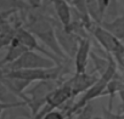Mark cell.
I'll use <instances>...</instances> for the list:
<instances>
[{"instance_id":"obj_11","label":"cell","mask_w":124,"mask_h":119,"mask_svg":"<svg viewBox=\"0 0 124 119\" xmlns=\"http://www.w3.org/2000/svg\"><path fill=\"white\" fill-rule=\"evenodd\" d=\"M26 51H28V49L22 45L16 38H14V40L11 41V44L8 46V51H6V55L4 56V58L0 61V67H5L12 62H15L18 57H21Z\"/></svg>"},{"instance_id":"obj_20","label":"cell","mask_w":124,"mask_h":119,"mask_svg":"<svg viewBox=\"0 0 124 119\" xmlns=\"http://www.w3.org/2000/svg\"><path fill=\"white\" fill-rule=\"evenodd\" d=\"M28 1V4L32 6V7H39L40 5H41V0H27Z\"/></svg>"},{"instance_id":"obj_3","label":"cell","mask_w":124,"mask_h":119,"mask_svg":"<svg viewBox=\"0 0 124 119\" xmlns=\"http://www.w3.org/2000/svg\"><path fill=\"white\" fill-rule=\"evenodd\" d=\"M58 66L52 58L37 52L28 50L21 57H18L15 62L4 67V71H17V69H37V68H52Z\"/></svg>"},{"instance_id":"obj_15","label":"cell","mask_w":124,"mask_h":119,"mask_svg":"<svg viewBox=\"0 0 124 119\" xmlns=\"http://www.w3.org/2000/svg\"><path fill=\"white\" fill-rule=\"evenodd\" d=\"M85 3H86V9H88V12H89L91 21L95 22V24H100L101 17H100V14H99L97 0H85Z\"/></svg>"},{"instance_id":"obj_7","label":"cell","mask_w":124,"mask_h":119,"mask_svg":"<svg viewBox=\"0 0 124 119\" xmlns=\"http://www.w3.org/2000/svg\"><path fill=\"white\" fill-rule=\"evenodd\" d=\"M55 33H56L57 41H58L61 49L66 53V56L70 58H74V55H76L78 45H79L80 37L72 32L66 30L61 24L55 26Z\"/></svg>"},{"instance_id":"obj_16","label":"cell","mask_w":124,"mask_h":119,"mask_svg":"<svg viewBox=\"0 0 124 119\" xmlns=\"http://www.w3.org/2000/svg\"><path fill=\"white\" fill-rule=\"evenodd\" d=\"M20 107H27L26 102H20V103H1L0 102V119H1V114L8 111V109H14V108H20Z\"/></svg>"},{"instance_id":"obj_5","label":"cell","mask_w":124,"mask_h":119,"mask_svg":"<svg viewBox=\"0 0 124 119\" xmlns=\"http://www.w3.org/2000/svg\"><path fill=\"white\" fill-rule=\"evenodd\" d=\"M90 30L97 40V43L106 50L107 53L116 56L124 51V44L108 30H106L101 24H95V27H91Z\"/></svg>"},{"instance_id":"obj_13","label":"cell","mask_w":124,"mask_h":119,"mask_svg":"<svg viewBox=\"0 0 124 119\" xmlns=\"http://www.w3.org/2000/svg\"><path fill=\"white\" fill-rule=\"evenodd\" d=\"M16 28H14L6 20L0 22V51L8 47L15 38Z\"/></svg>"},{"instance_id":"obj_18","label":"cell","mask_w":124,"mask_h":119,"mask_svg":"<svg viewBox=\"0 0 124 119\" xmlns=\"http://www.w3.org/2000/svg\"><path fill=\"white\" fill-rule=\"evenodd\" d=\"M41 119H66V115L57 109H52V111L45 113Z\"/></svg>"},{"instance_id":"obj_19","label":"cell","mask_w":124,"mask_h":119,"mask_svg":"<svg viewBox=\"0 0 124 119\" xmlns=\"http://www.w3.org/2000/svg\"><path fill=\"white\" fill-rule=\"evenodd\" d=\"M113 57H114V60L117 61V63L119 66H122V68L124 69V51L120 52V53H118V55H116V56H113Z\"/></svg>"},{"instance_id":"obj_9","label":"cell","mask_w":124,"mask_h":119,"mask_svg":"<svg viewBox=\"0 0 124 119\" xmlns=\"http://www.w3.org/2000/svg\"><path fill=\"white\" fill-rule=\"evenodd\" d=\"M100 75L96 74H88L85 73H80V74H74L71 79L67 80V84L70 85L71 90H72V96L73 98L76 96H78L79 94H84L90 86H93L96 80L99 79Z\"/></svg>"},{"instance_id":"obj_17","label":"cell","mask_w":124,"mask_h":119,"mask_svg":"<svg viewBox=\"0 0 124 119\" xmlns=\"http://www.w3.org/2000/svg\"><path fill=\"white\" fill-rule=\"evenodd\" d=\"M109 3H111V0H97V6H99V14H100V17H101V22L105 20V15H106V11L109 6Z\"/></svg>"},{"instance_id":"obj_6","label":"cell","mask_w":124,"mask_h":119,"mask_svg":"<svg viewBox=\"0 0 124 119\" xmlns=\"http://www.w3.org/2000/svg\"><path fill=\"white\" fill-rule=\"evenodd\" d=\"M15 38L22 44L24 45L28 50H32V51H37V52H40L50 58H52L54 61L57 63V65H61V60L58 57H56L54 53L49 52L47 50H45L44 47H41L38 43V39L35 38V35L29 32L27 28H23V27H17L16 28V32H15Z\"/></svg>"},{"instance_id":"obj_14","label":"cell","mask_w":124,"mask_h":119,"mask_svg":"<svg viewBox=\"0 0 124 119\" xmlns=\"http://www.w3.org/2000/svg\"><path fill=\"white\" fill-rule=\"evenodd\" d=\"M0 102L1 103H20L24 101H22L16 95H14L9 90V88L4 84V82L0 79Z\"/></svg>"},{"instance_id":"obj_8","label":"cell","mask_w":124,"mask_h":119,"mask_svg":"<svg viewBox=\"0 0 124 119\" xmlns=\"http://www.w3.org/2000/svg\"><path fill=\"white\" fill-rule=\"evenodd\" d=\"M90 52H91L90 38L88 35L80 38L77 52L74 55V71L77 74L85 73L88 67V61L90 58Z\"/></svg>"},{"instance_id":"obj_1","label":"cell","mask_w":124,"mask_h":119,"mask_svg":"<svg viewBox=\"0 0 124 119\" xmlns=\"http://www.w3.org/2000/svg\"><path fill=\"white\" fill-rule=\"evenodd\" d=\"M27 29L29 32H32L37 39H39L45 46H47L51 52L58 57L61 61H65L67 58L66 53L63 52V50L61 49L57 38H56V33H55V24L44 16H39V17H34L27 26Z\"/></svg>"},{"instance_id":"obj_4","label":"cell","mask_w":124,"mask_h":119,"mask_svg":"<svg viewBox=\"0 0 124 119\" xmlns=\"http://www.w3.org/2000/svg\"><path fill=\"white\" fill-rule=\"evenodd\" d=\"M62 65L55 66L52 68H37V69H17V71H8L5 72L6 77L23 79L31 83H37L41 80H58L62 73Z\"/></svg>"},{"instance_id":"obj_12","label":"cell","mask_w":124,"mask_h":119,"mask_svg":"<svg viewBox=\"0 0 124 119\" xmlns=\"http://www.w3.org/2000/svg\"><path fill=\"white\" fill-rule=\"evenodd\" d=\"M100 24L124 44V15L116 16L109 21L103 20Z\"/></svg>"},{"instance_id":"obj_2","label":"cell","mask_w":124,"mask_h":119,"mask_svg":"<svg viewBox=\"0 0 124 119\" xmlns=\"http://www.w3.org/2000/svg\"><path fill=\"white\" fill-rule=\"evenodd\" d=\"M58 86V80H41L37 82L35 85L24 92L27 96V107L29 108L32 117H34L43 108L47 96Z\"/></svg>"},{"instance_id":"obj_10","label":"cell","mask_w":124,"mask_h":119,"mask_svg":"<svg viewBox=\"0 0 124 119\" xmlns=\"http://www.w3.org/2000/svg\"><path fill=\"white\" fill-rule=\"evenodd\" d=\"M52 3L60 24L66 30H68L72 24V9L70 3L66 0H52Z\"/></svg>"}]
</instances>
